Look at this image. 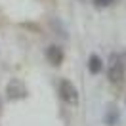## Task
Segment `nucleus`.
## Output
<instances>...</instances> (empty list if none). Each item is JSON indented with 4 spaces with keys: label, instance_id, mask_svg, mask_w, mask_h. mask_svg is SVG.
<instances>
[{
    "label": "nucleus",
    "instance_id": "7ed1b4c3",
    "mask_svg": "<svg viewBox=\"0 0 126 126\" xmlns=\"http://www.w3.org/2000/svg\"><path fill=\"white\" fill-rule=\"evenodd\" d=\"M4 94H6L8 101H21L29 95V90L19 79H10L6 88H4Z\"/></svg>",
    "mask_w": 126,
    "mask_h": 126
},
{
    "label": "nucleus",
    "instance_id": "423d86ee",
    "mask_svg": "<svg viewBox=\"0 0 126 126\" xmlns=\"http://www.w3.org/2000/svg\"><path fill=\"white\" fill-rule=\"evenodd\" d=\"M86 69L90 71V75H101L105 71V61L101 59V55L90 54V57L86 61Z\"/></svg>",
    "mask_w": 126,
    "mask_h": 126
},
{
    "label": "nucleus",
    "instance_id": "20e7f679",
    "mask_svg": "<svg viewBox=\"0 0 126 126\" xmlns=\"http://www.w3.org/2000/svg\"><path fill=\"white\" fill-rule=\"evenodd\" d=\"M44 57L52 67H59L65 61V50L59 44H48L46 50H44Z\"/></svg>",
    "mask_w": 126,
    "mask_h": 126
},
{
    "label": "nucleus",
    "instance_id": "0eeeda50",
    "mask_svg": "<svg viewBox=\"0 0 126 126\" xmlns=\"http://www.w3.org/2000/svg\"><path fill=\"white\" fill-rule=\"evenodd\" d=\"M115 2H117V0H92L94 8H97V10H107V8H111Z\"/></svg>",
    "mask_w": 126,
    "mask_h": 126
},
{
    "label": "nucleus",
    "instance_id": "6e6552de",
    "mask_svg": "<svg viewBox=\"0 0 126 126\" xmlns=\"http://www.w3.org/2000/svg\"><path fill=\"white\" fill-rule=\"evenodd\" d=\"M2 109H4V99H2V95H0V113H2Z\"/></svg>",
    "mask_w": 126,
    "mask_h": 126
},
{
    "label": "nucleus",
    "instance_id": "f257e3e1",
    "mask_svg": "<svg viewBox=\"0 0 126 126\" xmlns=\"http://www.w3.org/2000/svg\"><path fill=\"white\" fill-rule=\"evenodd\" d=\"M105 75H107V80L113 86H124L126 84V59L124 54L120 52H113L109 55V61L105 63Z\"/></svg>",
    "mask_w": 126,
    "mask_h": 126
},
{
    "label": "nucleus",
    "instance_id": "39448f33",
    "mask_svg": "<svg viewBox=\"0 0 126 126\" xmlns=\"http://www.w3.org/2000/svg\"><path fill=\"white\" fill-rule=\"evenodd\" d=\"M103 122H105V126H118V122H120V111H118V107L115 103L107 105V109L103 113Z\"/></svg>",
    "mask_w": 126,
    "mask_h": 126
},
{
    "label": "nucleus",
    "instance_id": "f03ea898",
    "mask_svg": "<svg viewBox=\"0 0 126 126\" xmlns=\"http://www.w3.org/2000/svg\"><path fill=\"white\" fill-rule=\"evenodd\" d=\"M57 95L63 103L67 105H73L77 107L80 103V94H79V88L73 84L69 79H59L57 80Z\"/></svg>",
    "mask_w": 126,
    "mask_h": 126
}]
</instances>
